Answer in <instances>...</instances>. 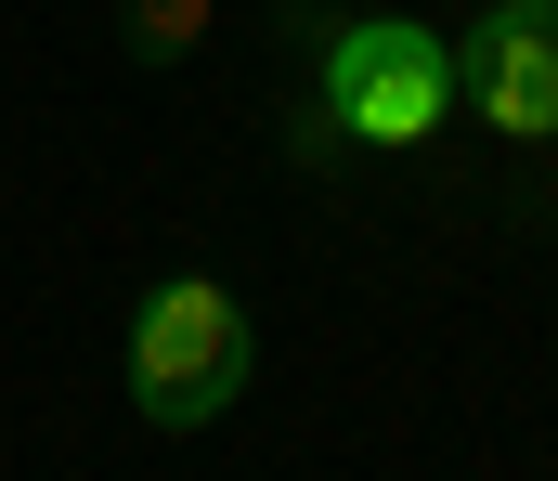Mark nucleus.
<instances>
[{"label":"nucleus","instance_id":"nucleus-4","mask_svg":"<svg viewBox=\"0 0 558 481\" xmlns=\"http://www.w3.org/2000/svg\"><path fill=\"white\" fill-rule=\"evenodd\" d=\"M195 26H208V0H143V39H156V52H182Z\"/></svg>","mask_w":558,"mask_h":481},{"label":"nucleus","instance_id":"nucleus-2","mask_svg":"<svg viewBox=\"0 0 558 481\" xmlns=\"http://www.w3.org/2000/svg\"><path fill=\"white\" fill-rule=\"evenodd\" d=\"M234 390H247V313H234V287H208V274H169L131 325V404L143 430H208V417H234Z\"/></svg>","mask_w":558,"mask_h":481},{"label":"nucleus","instance_id":"nucleus-3","mask_svg":"<svg viewBox=\"0 0 558 481\" xmlns=\"http://www.w3.org/2000/svg\"><path fill=\"white\" fill-rule=\"evenodd\" d=\"M454 105H481L507 144H558V0H481L468 13Z\"/></svg>","mask_w":558,"mask_h":481},{"label":"nucleus","instance_id":"nucleus-1","mask_svg":"<svg viewBox=\"0 0 558 481\" xmlns=\"http://www.w3.org/2000/svg\"><path fill=\"white\" fill-rule=\"evenodd\" d=\"M454 118V39L416 13H351L325 39V118L299 144H428Z\"/></svg>","mask_w":558,"mask_h":481}]
</instances>
